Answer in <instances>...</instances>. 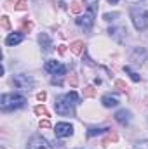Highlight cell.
I'll use <instances>...</instances> for the list:
<instances>
[{"label": "cell", "mask_w": 148, "mask_h": 149, "mask_svg": "<svg viewBox=\"0 0 148 149\" xmlns=\"http://www.w3.org/2000/svg\"><path fill=\"white\" fill-rule=\"evenodd\" d=\"M108 128H98V127H92V128H89L87 130V137H94V135H99V134H103V132H106Z\"/></svg>", "instance_id": "cell-18"}, {"label": "cell", "mask_w": 148, "mask_h": 149, "mask_svg": "<svg viewBox=\"0 0 148 149\" xmlns=\"http://www.w3.org/2000/svg\"><path fill=\"white\" fill-rule=\"evenodd\" d=\"M26 102V99L21 94H4L0 97V106L4 111H12L18 108H23Z\"/></svg>", "instance_id": "cell-1"}, {"label": "cell", "mask_w": 148, "mask_h": 149, "mask_svg": "<svg viewBox=\"0 0 148 149\" xmlns=\"http://www.w3.org/2000/svg\"><path fill=\"white\" fill-rule=\"evenodd\" d=\"M38 125H40V128H51V121H49L47 118H45V120H40Z\"/></svg>", "instance_id": "cell-28"}, {"label": "cell", "mask_w": 148, "mask_h": 149, "mask_svg": "<svg viewBox=\"0 0 148 149\" xmlns=\"http://www.w3.org/2000/svg\"><path fill=\"white\" fill-rule=\"evenodd\" d=\"M35 113H37L38 116H49V111H47V108L44 106V104H40V106H35Z\"/></svg>", "instance_id": "cell-21"}, {"label": "cell", "mask_w": 148, "mask_h": 149, "mask_svg": "<svg viewBox=\"0 0 148 149\" xmlns=\"http://www.w3.org/2000/svg\"><path fill=\"white\" fill-rule=\"evenodd\" d=\"M2 28L4 30H11V23H9V17L7 16H2Z\"/></svg>", "instance_id": "cell-26"}, {"label": "cell", "mask_w": 148, "mask_h": 149, "mask_svg": "<svg viewBox=\"0 0 148 149\" xmlns=\"http://www.w3.org/2000/svg\"><path fill=\"white\" fill-rule=\"evenodd\" d=\"M45 97H47V94H45V92H38V94H37L38 101H45Z\"/></svg>", "instance_id": "cell-32"}, {"label": "cell", "mask_w": 148, "mask_h": 149, "mask_svg": "<svg viewBox=\"0 0 148 149\" xmlns=\"http://www.w3.org/2000/svg\"><path fill=\"white\" fill-rule=\"evenodd\" d=\"M70 50H72L73 54H82V52H84V42H80V40L73 42V43L70 45Z\"/></svg>", "instance_id": "cell-15"}, {"label": "cell", "mask_w": 148, "mask_h": 149, "mask_svg": "<svg viewBox=\"0 0 148 149\" xmlns=\"http://www.w3.org/2000/svg\"><path fill=\"white\" fill-rule=\"evenodd\" d=\"M134 63H145V59H147V52H145V49H136L134 52H132V57H131Z\"/></svg>", "instance_id": "cell-11"}, {"label": "cell", "mask_w": 148, "mask_h": 149, "mask_svg": "<svg viewBox=\"0 0 148 149\" xmlns=\"http://www.w3.org/2000/svg\"><path fill=\"white\" fill-rule=\"evenodd\" d=\"M54 134H56V137H59V139H63V137H70V135H73V127H72L70 123H66V121L56 123V127H54Z\"/></svg>", "instance_id": "cell-6"}, {"label": "cell", "mask_w": 148, "mask_h": 149, "mask_svg": "<svg viewBox=\"0 0 148 149\" xmlns=\"http://www.w3.org/2000/svg\"><path fill=\"white\" fill-rule=\"evenodd\" d=\"M131 19L132 24L138 31H145L148 28V10L141 7H132L131 9Z\"/></svg>", "instance_id": "cell-2"}, {"label": "cell", "mask_w": 148, "mask_h": 149, "mask_svg": "<svg viewBox=\"0 0 148 149\" xmlns=\"http://www.w3.org/2000/svg\"><path fill=\"white\" fill-rule=\"evenodd\" d=\"M32 30H33V23L28 21V19H25V21L21 23V31H23V33H30Z\"/></svg>", "instance_id": "cell-16"}, {"label": "cell", "mask_w": 148, "mask_h": 149, "mask_svg": "<svg viewBox=\"0 0 148 149\" xmlns=\"http://www.w3.org/2000/svg\"><path fill=\"white\" fill-rule=\"evenodd\" d=\"M70 10H72L73 14H80V12H82V5H80V2H73L72 7H70Z\"/></svg>", "instance_id": "cell-25"}, {"label": "cell", "mask_w": 148, "mask_h": 149, "mask_svg": "<svg viewBox=\"0 0 148 149\" xmlns=\"http://www.w3.org/2000/svg\"><path fill=\"white\" fill-rule=\"evenodd\" d=\"M73 106L75 104L70 101L68 95H59L54 101V109H56L58 114H61V116H72L73 114Z\"/></svg>", "instance_id": "cell-3"}, {"label": "cell", "mask_w": 148, "mask_h": 149, "mask_svg": "<svg viewBox=\"0 0 148 149\" xmlns=\"http://www.w3.org/2000/svg\"><path fill=\"white\" fill-rule=\"evenodd\" d=\"M77 83H78V78H77V74H70V85L72 87H77Z\"/></svg>", "instance_id": "cell-30"}, {"label": "cell", "mask_w": 148, "mask_h": 149, "mask_svg": "<svg viewBox=\"0 0 148 149\" xmlns=\"http://www.w3.org/2000/svg\"><path fill=\"white\" fill-rule=\"evenodd\" d=\"M108 33H110L115 40H118V42H120L122 37H124V33H125V30H124V28H110V30H108Z\"/></svg>", "instance_id": "cell-14"}, {"label": "cell", "mask_w": 148, "mask_h": 149, "mask_svg": "<svg viewBox=\"0 0 148 149\" xmlns=\"http://www.w3.org/2000/svg\"><path fill=\"white\" fill-rule=\"evenodd\" d=\"M84 3L89 7V10H91V12H94V10L98 9V0H84Z\"/></svg>", "instance_id": "cell-22"}, {"label": "cell", "mask_w": 148, "mask_h": 149, "mask_svg": "<svg viewBox=\"0 0 148 149\" xmlns=\"http://www.w3.org/2000/svg\"><path fill=\"white\" fill-rule=\"evenodd\" d=\"M108 2H110V3H117V2H118V0H108Z\"/></svg>", "instance_id": "cell-34"}, {"label": "cell", "mask_w": 148, "mask_h": 149, "mask_svg": "<svg viewBox=\"0 0 148 149\" xmlns=\"http://www.w3.org/2000/svg\"><path fill=\"white\" fill-rule=\"evenodd\" d=\"M58 50H59V54H63V52H65V45H59V49H58Z\"/></svg>", "instance_id": "cell-33"}, {"label": "cell", "mask_w": 148, "mask_h": 149, "mask_svg": "<svg viewBox=\"0 0 148 149\" xmlns=\"http://www.w3.org/2000/svg\"><path fill=\"white\" fill-rule=\"evenodd\" d=\"M26 7H28V2L26 0H16L14 2V9L16 10H25Z\"/></svg>", "instance_id": "cell-20"}, {"label": "cell", "mask_w": 148, "mask_h": 149, "mask_svg": "<svg viewBox=\"0 0 148 149\" xmlns=\"http://www.w3.org/2000/svg\"><path fill=\"white\" fill-rule=\"evenodd\" d=\"M12 83H14V87H18V88H21V90H25V92H28V90H32L33 88V78L30 76V74H16L14 78H12Z\"/></svg>", "instance_id": "cell-4"}, {"label": "cell", "mask_w": 148, "mask_h": 149, "mask_svg": "<svg viewBox=\"0 0 148 149\" xmlns=\"http://www.w3.org/2000/svg\"><path fill=\"white\" fill-rule=\"evenodd\" d=\"M21 42H23V35H21V33H11L9 37L5 38V43H7L9 47H14V45L21 43Z\"/></svg>", "instance_id": "cell-10"}, {"label": "cell", "mask_w": 148, "mask_h": 149, "mask_svg": "<svg viewBox=\"0 0 148 149\" xmlns=\"http://www.w3.org/2000/svg\"><path fill=\"white\" fill-rule=\"evenodd\" d=\"M77 24L80 26V28H84L85 31H89L91 28H92V24H94V12H85L84 16H78L77 17Z\"/></svg>", "instance_id": "cell-7"}, {"label": "cell", "mask_w": 148, "mask_h": 149, "mask_svg": "<svg viewBox=\"0 0 148 149\" xmlns=\"http://www.w3.org/2000/svg\"><path fill=\"white\" fill-rule=\"evenodd\" d=\"M115 88L120 90V92H129V87H127L122 80H115Z\"/></svg>", "instance_id": "cell-19"}, {"label": "cell", "mask_w": 148, "mask_h": 149, "mask_svg": "<svg viewBox=\"0 0 148 149\" xmlns=\"http://www.w3.org/2000/svg\"><path fill=\"white\" fill-rule=\"evenodd\" d=\"M66 95L70 97V101H72L73 104H78V102H80V97H78V95H77L75 92H70V94H66Z\"/></svg>", "instance_id": "cell-27"}, {"label": "cell", "mask_w": 148, "mask_h": 149, "mask_svg": "<svg viewBox=\"0 0 148 149\" xmlns=\"http://www.w3.org/2000/svg\"><path fill=\"white\" fill-rule=\"evenodd\" d=\"M82 94H84V97H94L96 95V88L92 85H87V87H84Z\"/></svg>", "instance_id": "cell-17"}, {"label": "cell", "mask_w": 148, "mask_h": 149, "mask_svg": "<svg viewBox=\"0 0 148 149\" xmlns=\"http://www.w3.org/2000/svg\"><path fill=\"white\" fill-rule=\"evenodd\" d=\"M103 17H105L106 21H113L115 17H118V14H117V12H113V14H110V12H106V14H105Z\"/></svg>", "instance_id": "cell-29"}, {"label": "cell", "mask_w": 148, "mask_h": 149, "mask_svg": "<svg viewBox=\"0 0 148 149\" xmlns=\"http://www.w3.org/2000/svg\"><path fill=\"white\" fill-rule=\"evenodd\" d=\"M117 139H118V137H117V134H115V132H111L110 135H108V137L103 141V144H105V146H108L110 142H117Z\"/></svg>", "instance_id": "cell-23"}, {"label": "cell", "mask_w": 148, "mask_h": 149, "mask_svg": "<svg viewBox=\"0 0 148 149\" xmlns=\"http://www.w3.org/2000/svg\"><path fill=\"white\" fill-rule=\"evenodd\" d=\"M124 70H125V73L129 74V76H131V78H132L134 81H140V74H138V73H134V71H132V70H131L129 66H125Z\"/></svg>", "instance_id": "cell-24"}, {"label": "cell", "mask_w": 148, "mask_h": 149, "mask_svg": "<svg viewBox=\"0 0 148 149\" xmlns=\"http://www.w3.org/2000/svg\"><path fill=\"white\" fill-rule=\"evenodd\" d=\"M38 42H40V45L44 47V50H51L52 49V43H51V38L47 33H40V37H38Z\"/></svg>", "instance_id": "cell-13"}, {"label": "cell", "mask_w": 148, "mask_h": 149, "mask_svg": "<svg viewBox=\"0 0 148 149\" xmlns=\"http://www.w3.org/2000/svg\"><path fill=\"white\" fill-rule=\"evenodd\" d=\"M136 149H148V141H145V142H138V144H136Z\"/></svg>", "instance_id": "cell-31"}, {"label": "cell", "mask_w": 148, "mask_h": 149, "mask_svg": "<svg viewBox=\"0 0 148 149\" xmlns=\"http://www.w3.org/2000/svg\"><path fill=\"white\" fill-rule=\"evenodd\" d=\"M45 71H49V73H54L58 74V76H63V74L66 73V66H63L59 61H56V59H49V61H45Z\"/></svg>", "instance_id": "cell-5"}, {"label": "cell", "mask_w": 148, "mask_h": 149, "mask_svg": "<svg viewBox=\"0 0 148 149\" xmlns=\"http://www.w3.org/2000/svg\"><path fill=\"white\" fill-rule=\"evenodd\" d=\"M101 102H103V106L105 108H115L117 104H118V101H117V97H113L110 94H106V95H103V99H101Z\"/></svg>", "instance_id": "cell-12"}, {"label": "cell", "mask_w": 148, "mask_h": 149, "mask_svg": "<svg viewBox=\"0 0 148 149\" xmlns=\"http://www.w3.org/2000/svg\"><path fill=\"white\" fill-rule=\"evenodd\" d=\"M115 120H117L120 125H127V123L131 121V113L127 111V109H120V111L115 113Z\"/></svg>", "instance_id": "cell-9"}, {"label": "cell", "mask_w": 148, "mask_h": 149, "mask_svg": "<svg viewBox=\"0 0 148 149\" xmlns=\"http://www.w3.org/2000/svg\"><path fill=\"white\" fill-rule=\"evenodd\" d=\"M28 149H52V148H51V144H49L45 139H42V137H33V139L30 141V144H28Z\"/></svg>", "instance_id": "cell-8"}]
</instances>
